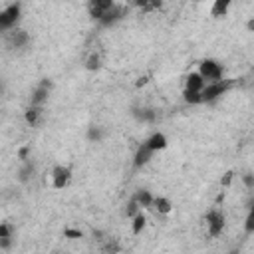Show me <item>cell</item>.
<instances>
[{"mask_svg": "<svg viewBox=\"0 0 254 254\" xmlns=\"http://www.w3.org/2000/svg\"><path fill=\"white\" fill-rule=\"evenodd\" d=\"M222 65L216 62V60H204L200 62V67H198V75L206 81V83H214V81H220L222 79Z\"/></svg>", "mask_w": 254, "mask_h": 254, "instance_id": "cell-1", "label": "cell"}, {"mask_svg": "<svg viewBox=\"0 0 254 254\" xmlns=\"http://www.w3.org/2000/svg\"><path fill=\"white\" fill-rule=\"evenodd\" d=\"M20 20V4H10L0 12V32L12 30Z\"/></svg>", "mask_w": 254, "mask_h": 254, "instance_id": "cell-2", "label": "cell"}, {"mask_svg": "<svg viewBox=\"0 0 254 254\" xmlns=\"http://www.w3.org/2000/svg\"><path fill=\"white\" fill-rule=\"evenodd\" d=\"M204 220H206V228H208V234H210V236H218V234L224 230L226 218H224L222 210H218V208L208 210L206 216H204Z\"/></svg>", "mask_w": 254, "mask_h": 254, "instance_id": "cell-3", "label": "cell"}, {"mask_svg": "<svg viewBox=\"0 0 254 254\" xmlns=\"http://www.w3.org/2000/svg\"><path fill=\"white\" fill-rule=\"evenodd\" d=\"M228 87H230V81H226V79H220V81H214V83H206L204 89L200 91V99H202V103L214 101V99L220 97Z\"/></svg>", "mask_w": 254, "mask_h": 254, "instance_id": "cell-4", "label": "cell"}, {"mask_svg": "<svg viewBox=\"0 0 254 254\" xmlns=\"http://www.w3.org/2000/svg\"><path fill=\"white\" fill-rule=\"evenodd\" d=\"M113 4H115L113 0H91V2L87 4V12H89V16H93L95 20H101V18L105 16V12H107Z\"/></svg>", "mask_w": 254, "mask_h": 254, "instance_id": "cell-5", "label": "cell"}, {"mask_svg": "<svg viewBox=\"0 0 254 254\" xmlns=\"http://www.w3.org/2000/svg\"><path fill=\"white\" fill-rule=\"evenodd\" d=\"M69 179H71V171H69L67 167H64V165L54 167V171H52V183H54L56 189H64V187H67Z\"/></svg>", "mask_w": 254, "mask_h": 254, "instance_id": "cell-6", "label": "cell"}, {"mask_svg": "<svg viewBox=\"0 0 254 254\" xmlns=\"http://www.w3.org/2000/svg\"><path fill=\"white\" fill-rule=\"evenodd\" d=\"M50 89H52V83L48 79H44L32 93V99H30V105H36V107H42V103L48 99L50 95Z\"/></svg>", "mask_w": 254, "mask_h": 254, "instance_id": "cell-7", "label": "cell"}, {"mask_svg": "<svg viewBox=\"0 0 254 254\" xmlns=\"http://www.w3.org/2000/svg\"><path fill=\"white\" fill-rule=\"evenodd\" d=\"M204 85H206V81L198 75V71H192V73L187 75L185 91H189V93H200V91L204 89Z\"/></svg>", "mask_w": 254, "mask_h": 254, "instance_id": "cell-8", "label": "cell"}, {"mask_svg": "<svg viewBox=\"0 0 254 254\" xmlns=\"http://www.w3.org/2000/svg\"><path fill=\"white\" fill-rule=\"evenodd\" d=\"M151 157H153V151L145 145V143H141L139 147H137V151H135V157H133V167L135 169H141V167H145L149 161H151Z\"/></svg>", "mask_w": 254, "mask_h": 254, "instance_id": "cell-9", "label": "cell"}, {"mask_svg": "<svg viewBox=\"0 0 254 254\" xmlns=\"http://www.w3.org/2000/svg\"><path fill=\"white\" fill-rule=\"evenodd\" d=\"M123 18V8L121 6H117V4H113L107 12H105V16L99 20L103 26H111V24H115L117 20H121Z\"/></svg>", "mask_w": 254, "mask_h": 254, "instance_id": "cell-10", "label": "cell"}, {"mask_svg": "<svg viewBox=\"0 0 254 254\" xmlns=\"http://www.w3.org/2000/svg\"><path fill=\"white\" fill-rule=\"evenodd\" d=\"M145 145H147L153 153H155V151H161V149H165V147H167V137H165L163 133H159V131H157V133H153V135L145 141Z\"/></svg>", "mask_w": 254, "mask_h": 254, "instance_id": "cell-11", "label": "cell"}, {"mask_svg": "<svg viewBox=\"0 0 254 254\" xmlns=\"http://www.w3.org/2000/svg\"><path fill=\"white\" fill-rule=\"evenodd\" d=\"M28 40H30V36L26 30H14L10 34V46L12 48H24L28 44Z\"/></svg>", "mask_w": 254, "mask_h": 254, "instance_id": "cell-12", "label": "cell"}, {"mask_svg": "<svg viewBox=\"0 0 254 254\" xmlns=\"http://www.w3.org/2000/svg\"><path fill=\"white\" fill-rule=\"evenodd\" d=\"M133 200L139 204V208H151V204H153V194H151L149 190L141 189V190H137V192H135Z\"/></svg>", "mask_w": 254, "mask_h": 254, "instance_id": "cell-13", "label": "cell"}, {"mask_svg": "<svg viewBox=\"0 0 254 254\" xmlns=\"http://www.w3.org/2000/svg\"><path fill=\"white\" fill-rule=\"evenodd\" d=\"M159 214H169L171 210H173V204H171V200L169 198H165V196H153V204H151Z\"/></svg>", "mask_w": 254, "mask_h": 254, "instance_id": "cell-14", "label": "cell"}, {"mask_svg": "<svg viewBox=\"0 0 254 254\" xmlns=\"http://www.w3.org/2000/svg\"><path fill=\"white\" fill-rule=\"evenodd\" d=\"M133 115H135L139 121H145V123L155 121V111L149 109V107H135V109H133Z\"/></svg>", "mask_w": 254, "mask_h": 254, "instance_id": "cell-15", "label": "cell"}, {"mask_svg": "<svg viewBox=\"0 0 254 254\" xmlns=\"http://www.w3.org/2000/svg\"><path fill=\"white\" fill-rule=\"evenodd\" d=\"M228 8H230V2H228V0H216V2L212 4V10H210V14H212V16H216V18H220V16H226Z\"/></svg>", "mask_w": 254, "mask_h": 254, "instance_id": "cell-16", "label": "cell"}, {"mask_svg": "<svg viewBox=\"0 0 254 254\" xmlns=\"http://www.w3.org/2000/svg\"><path fill=\"white\" fill-rule=\"evenodd\" d=\"M26 121L30 123V125H38V121H40V117H42V107H36V105H30L28 109H26Z\"/></svg>", "mask_w": 254, "mask_h": 254, "instance_id": "cell-17", "label": "cell"}, {"mask_svg": "<svg viewBox=\"0 0 254 254\" xmlns=\"http://www.w3.org/2000/svg\"><path fill=\"white\" fill-rule=\"evenodd\" d=\"M145 222H147V218H145L143 210H141V212H137V214L133 216V234H139V232L145 228Z\"/></svg>", "mask_w": 254, "mask_h": 254, "instance_id": "cell-18", "label": "cell"}, {"mask_svg": "<svg viewBox=\"0 0 254 254\" xmlns=\"http://www.w3.org/2000/svg\"><path fill=\"white\" fill-rule=\"evenodd\" d=\"M30 177H34V165L32 163H26L20 171V181H28Z\"/></svg>", "mask_w": 254, "mask_h": 254, "instance_id": "cell-19", "label": "cell"}, {"mask_svg": "<svg viewBox=\"0 0 254 254\" xmlns=\"http://www.w3.org/2000/svg\"><path fill=\"white\" fill-rule=\"evenodd\" d=\"M246 234H252L254 232V208L250 206L248 208V214H246Z\"/></svg>", "mask_w": 254, "mask_h": 254, "instance_id": "cell-20", "label": "cell"}, {"mask_svg": "<svg viewBox=\"0 0 254 254\" xmlns=\"http://www.w3.org/2000/svg\"><path fill=\"white\" fill-rule=\"evenodd\" d=\"M103 252H105V254H117V252H119V244H117V240L109 238V240L105 242V246H103Z\"/></svg>", "mask_w": 254, "mask_h": 254, "instance_id": "cell-21", "label": "cell"}, {"mask_svg": "<svg viewBox=\"0 0 254 254\" xmlns=\"http://www.w3.org/2000/svg\"><path fill=\"white\" fill-rule=\"evenodd\" d=\"M12 232H14L12 224H8V222H0V238H12Z\"/></svg>", "mask_w": 254, "mask_h": 254, "instance_id": "cell-22", "label": "cell"}, {"mask_svg": "<svg viewBox=\"0 0 254 254\" xmlns=\"http://www.w3.org/2000/svg\"><path fill=\"white\" fill-rule=\"evenodd\" d=\"M85 67L91 69V71L97 69V67H99V56H97V54H91V56L87 58V62H85Z\"/></svg>", "mask_w": 254, "mask_h": 254, "instance_id": "cell-23", "label": "cell"}, {"mask_svg": "<svg viewBox=\"0 0 254 254\" xmlns=\"http://www.w3.org/2000/svg\"><path fill=\"white\" fill-rule=\"evenodd\" d=\"M125 212H127V216H129V218H133L137 212H141V208H139V204L131 198V200H129V204H127V210H125Z\"/></svg>", "mask_w": 254, "mask_h": 254, "instance_id": "cell-24", "label": "cell"}, {"mask_svg": "<svg viewBox=\"0 0 254 254\" xmlns=\"http://www.w3.org/2000/svg\"><path fill=\"white\" fill-rule=\"evenodd\" d=\"M87 137H89L91 141H99V139L103 137V133H101V129H99V127H95V125H93V127H89Z\"/></svg>", "mask_w": 254, "mask_h": 254, "instance_id": "cell-25", "label": "cell"}, {"mask_svg": "<svg viewBox=\"0 0 254 254\" xmlns=\"http://www.w3.org/2000/svg\"><path fill=\"white\" fill-rule=\"evenodd\" d=\"M185 101H189V103H202L200 93H189V91H185Z\"/></svg>", "mask_w": 254, "mask_h": 254, "instance_id": "cell-26", "label": "cell"}, {"mask_svg": "<svg viewBox=\"0 0 254 254\" xmlns=\"http://www.w3.org/2000/svg\"><path fill=\"white\" fill-rule=\"evenodd\" d=\"M12 246V238H0V248L2 250H8Z\"/></svg>", "mask_w": 254, "mask_h": 254, "instance_id": "cell-27", "label": "cell"}, {"mask_svg": "<svg viewBox=\"0 0 254 254\" xmlns=\"http://www.w3.org/2000/svg\"><path fill=\"white\" fill-rule=\"evenodd\" d=\"M230 181H232V173H226L224 179H222V185L226 187V185H230Z\"/></svg>", "mask_w": 254, "mask_h": 254, "instance_id": "cell-28", "label": "cell"}, {"mask_svg": "<svg viewBox=\"0 0 254 254\" xmlns=\"http://www.w3.org/2000/svg\"><path fill=\"white\" fill-rule=\"evenodd\" d=\"M244 183H246V187H248V189H252V185H254V181H252V177H250V175H246V177H244Z\"/></svg>", "mask_w": 254, "mask_h": 254, "instance_id": "cell-29", "label": "cell"}, {"mask_svg": "<svg viewBox=\"0 0 254 254\" xmlns=\"http://www.w3.org/2000/svg\"><path fill=\"white\" fill-rule=\"evenodd\" d=\"M65 234L67 236H81V232H77V230H65Z\"/></svg>", "mask_w": 254, "mask_h": 254, "instance_id": "cell-30", "label": "cell"}, {"mask_svg": "<svg viewBox=\"0 0 254 254\" xmlns=\"http://www.w3.org/2000/svg\"><path fill=\"white\" fill-rule=\"evenodd\" d=\"M26 155H28V149H26V147H24V149H20V157H22V159H26Z\"/></svg>", "mask_w": 254, "mask_h": 254, "instance_id": "cell-31", "label": "cell"}, {"mask_svg": "<svg viewBox=\"0 0 254 254\" xmlns=\"http://www.w3.org/2000/svg\"><path fill=\"white\" fill-rule=\"evenodd\" d=\"M230 254H240V252H238V250H232V252H230Z\"/></svg>", "mask_w": 254, "mask_h": 254, "instance_id": "cell-32", "label": "cell"}]
</instances>
